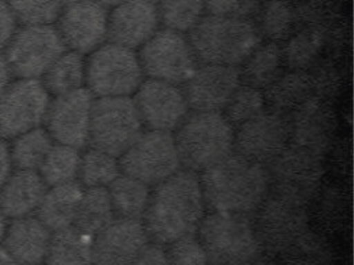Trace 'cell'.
<instances>
[{
	"mask_svg": "<svg viewBox=\"0 0 354 265\" xmlns=\"http://www.w3.org/2000/svg\"><path fill=\"white\" fill-rule=\"evenodd\" d=\"M145 1L150 2V3L155 4V6H156V4H158L161 0H145Z\"/></svg>",
	"mask_w": 354,
	"mask_h": 265,
	"instance_id": "obj_50",
	"label": "cell"
},
{
	"mask_svg": "<svg viewBox=\"0 0 354 265\" xmlns=\"http://www.w3.org/2000/svg\"><path fill=\"white\" fill-rule=\"evenodd\" d=\"M16 20L26 24L49 25L59 18L63 0H6Z\"/></svg>",
	"mask_w": 354,
	"mask_h": 265,
	"instance_id": "obj_39",
	"label": "cell"
},
{
	"mask_svg": "<svg viewBox=\"0 0 354 265\" xmlns=\"http://www.w3.org/2000/svg\"><path fill=\"white\" fill-rule=\"evenodd\" d=\"M59 31L65 46L78 53L93 51L107 37L109 14L96 0H76L59 14Z\"/></svg>",
	"mask_w": 354,
	"mask_h": 265,
	"instance_id": "obj_19",
	"label": "cell"
},
{
	"mask_svg": "<svg viewBox=\"0 0 354 265\" xmlns=\"http://www.w3.org/2000/svg\"><path fill=\"white\" fill-rule=\"evenodd\" d=\"M173 135L182 169L196 173L234 151L235 128L221 112L190 111Z\"/></svg>",
	"mask_w": 354,
	"mask_h": 265,
	"instance_id": "obj_4",
	"label": "cell"
},
{
	"mask_svg": "<svg viewBox=\"0 0 354 265\" xmlns=\"http://www.w3.org/2000/svg\"><path fill=\"white\" fill-rule=\"evenodd\" d=\"M187 39L202 64L240 66L262 43L263 37L250 19L206 14L187 33Z\"/></svg>",
	"mask_w": 354,
	"mask_h": 265,
	"instance_id": "obj_3",
	"label": "cell"
},
{
	"mask_svg": "<svg viewBox=\"0 0 354 265\" xmlns=\"http://www.w3.org/2000/svg\"><path fill=\"white\" fill-rule=\"evenodd\" d=\"M198 1L204 2V1H205V0H198Z\"/></svg>",
	"mask_w": 354,
	"mask_h": 265,
	"instance_id": "obj_52",
	"label": "cell"
},
{
	"mask_svg": "<svg viewBox=\"0 0 354 265\" xmlns=\"http://www.w3.org/2000/svg\"><path fill=\"white\" fill-rule=\"evenodd\" d=\"M263 95L267 110L289 116L316 95L312 74L306 70H291L281 75L270 86L263 90Z\"/></svg>",
	"mask_w": 354,
	"mask_h": 265,
	"instance_id": "obj_24",
	"label": "cell"
},
{
	"mask_svg": "<svg viewBox=\"0 0 354 265\" xmlns=\"http://www.w3.org/2000/svg\"><path fill=\"white\" fill-rule=\"evenodd\" d=\"M144 132L129 97H100L94 101L88 141L95 149L120 157Z\"/></svg>",
	"mask_w": 354,
	"mask_h": 265,
	"instance_id": "obj_7",
	"label": "cell"
},
{
	"mask_svg": "<svg viewBox=\"0 0 354 265\" xmlns=\"http://www.w3.org/2000/svg\"><path fill=\"white\" fill-rule=\"evenodd\" d=\"M51 236L38 217H19L8 227L5 248L20 265H38L46 258Z\"/></svg>",
	"mask_w": 354,
	"mask_h": 265,
	"instance_id": "obj_22",
	"label": "cell"
},
{
	"mask_svg": "<svg viewBox=\"0 0 354 265\" xmlns=\"http://www.w3.org/2000/svg\"><path fill=\"white\" fill-rule=\"evenodd\" d=\"M11 153L6 142L0 140V190L11 175L12 169Z\"/></svg>",
	"mask_w": 354,
	"mask_h": 265,
	"instance_id": "obj_44",
	"label": "cell"
},
{
	"mask_svg": "<svg viewBox=\"0 0 354 265\" xmlns=\"http://www.w3.org/2000/svg\"><path fill=\"white\" fill-rule=\"evenodd\" d=\"M7 217L0 209V242L5 239L6 233H7Z\"/></svg>",
	"mask_w": 354,
	"mask_h": 265,
	"instance_id": "obj_48",
	"label": "cell"
},
{
	"mask_svg": "<svg viewBox=\"0 0 354 265\" xmlns=\"http://www.w3.org/2000/svg\"><path fill=\"white\" fill-rule=\"evenodd\" d=\"M51 136L42 128H34L16 138L10 153L18 170L37 171L53 147Z\"/></svg>",
	"mask_w": 354,
	"mask_h": 265,
	"instance_id": "obj_34",
	"label": "cell"
},
{
	"mask_svg": "<svg viewBox=\"0 0 354 265\" xmlns=\"http://www.w3.org/2000/svg\"><path fill=\"white\" fill-rule=\"evenodd\" d=\"M97 2L101 4V6L106 8H115V6H120L123 2L127 1V0H96Z\"/></svg>",
	"mask_w": 354,
	"mask_h": 265,
	"instance_id": "obj_49",
	"label": "cell"
},
{
	"mask_svg": "<svg viewBox=\"0 0 354 265\" xmlns=\"http://www.w3.org/2000/svg\"><path fill=\"white\" fill-rule=\"evenodd\" d=\"M245 265H279L277 259L266 253L261 252Z\"/></svg>",
	"mask_w": 354,
	"mask_h": 265,
	"instance_id": "obj_46",
	"label": "cell"
},
{
	"mask_svg": "<svg viewBox=\"0 0 354 265\" xmlns=\"http://www.w3.org/2000/svg\"><path fill=\"white\" fill-rule=\"evenodd\" d=\"M113 219L115 213L106 188H88L84 190L74 227L95 237Z\"/></svg>",
	"mask_w": 354,
	"mask_h": 265,
	"instance_id": "obj_29",
	"label": "cell"
},
{
	"mask_svg": "<svg viewBox=\"0 0 354 265\" xmlns=\"http://www.w3.org/2000/svg\"><path fill=\"white\" fill-rule=\"evenodd\" d=\"M113 213L118 219L142 221L150 201L152 188L140 180L121 174L109 186Z\"/></svg>",
	"mask_w": 354,
	"mask_h": 265,
	"instance_id": "obj_28",
	"label": "cell"
},
{
	"mask_svg": "<svg viewBox=\"0 0 354 265\" xmlns=\"http://www.w3.org/2000/svg\"><path fill=\"white\" fill-rule=\"evenodd\" d=\"M122 174L154 188L182 169L173 132L147 130L120 157Z\"/></svg>",
	"mask_w": 354,
	"mask_h": 265,
	"instance_id": "obj_10",
	"label": "cell"
},
{
	"mask_svg": "<svg viewBox=\"0 0 354 265\" xmlns=\"http://www.w3.org/2000/svg\"><path fill=\"white\" fill-rule=\"evenodd\" d=\"M138 56L145 76L171 84L183 85L198 66L187 37L167 28L158 29Z\"/></svg>",
	"mask_w": 354,
	"mask_h": 265,
	"instance_id": "obj_11",
	"label": "cell"
},
{
	"mask_svg": "<svg viewBox=\"0 0 354 265\" xmlns=\"http://www.w3.org/2000/svg\"><path fill=\"white\" fill-rule=\"evenodd\" d=\"M290 145L287 116L265 110L235 130L234 151L267 166Z\"/></svg>",
	"mask_w": 354,
	"mask_h": 265,
	"instance_id": "obj_15",
	"label": "cell"
},
{
	"mask_svg": "<svg viewBox=\"0 0 354 265\" xmlns=\"http://www.w3.org/2000/svg\"><path fill=\"white\" fill-rule=\"evenodd\" d=\"M82 194L84 190L75 181L53 186L51 190H46L37 209L38 219L51 232L72 227Z\"/></svg>",
	"mask_w": 354,
	"mask_h": 265,
	"instance_id": "obj_25",
	"label": "cell"
},
{
	"mask_svg": "<svg viewBox=\"0 0 354 265\" xmlns=\"http://www.w3.org/2000/svg\"><path fill=\"white\" fill-rule=\"evenodd\" d=\"M163 248L167 265H210L206 252L196 235L176 240Z\"/></svg>",
	"mask_w": 354,
	"mask_h": 265,
	"instance_id": "obj_40",
	"label": "cell"
},
{
	"mask_svg": "<svg viewBox=\"0 0 354 265\" xmlns=\"http://www.w3.org/2000/svg\"><path fill=\"white\" fill-rule=\"evenodd\" d=\"M0 265H20L5 246H0Z\"/></svg>",
	"mask_w": 354,
	"mask_h": 265,
	"instance_id": "obj_47",
	"label": "cell"
},
{
	"mask_svg": "<svg viewBox=\"0 0 354 265\" xmlns=\"http://www.w3.org/2000/svg\"><path fill=\"white\" fill-rule=\"evenodd\" d=\"M258 14L261 37L277 43L291 37L297 14L290 0H267Z\"/></svg>",
	"mask_w": 354,
	"mask_h": 265,
	"instance_id": "obj_31",
	"label": "cell"
},
{
	"mask_svg": "<svg viewBox=\"0 0 354 265\" xmlns=\"http://www.w3.org/2000/svg\"><path fill=\"white\" fill-rule=\"evenodd\" d=\"M38 265H41V264H38Z\"/></svg>",
	"mask_w": 354,
	"mask_h": 265,
	"instance_id": "obj_53",
	"label": "cell"
},
{
	"mask_svg": "<svg viewBox=\"0 0 354 265\" xmlns=\"http://www.w3.org/2000/svg\"><path fill=\"white\" fill-rule=\"evenodd\" d=\"M290 144L323 155L330 148L337 119L335 109L326 99L315 97L287 116Z\"/></svg>",
	"mask_w": 354,
	"mask_h": 265,
	"instance_id": "obj_16",
	"label": "cell"
},
{
	"mask_svg": "<svg viewBox=\"0 0 354 265\" xmlns=\"http://www.w3.org/2000/svg\"><path fill=\"white\" fill-rule=\"evenodd\" d=\"M266 169L269 192L306 205L320 190L325 172L323 157L292 144Z\"/></svg>",
	"mask_w": 354,
	"mask_h": 265,
	"instance_id": "obj_9",
	"label": "cell"
},
{
	"mask_svg": "<svg viewBox=\"0 0 354 265\" xmlns=\"http://www.w3.org/2000/svg\"><path fill=\"white\" fill-rule=\"evenodd\" d=\"M94 236L78 228L55 232L46 255L47 265H93Z\"/></svg>",
	"mask_w": 354,
	"mask_h": 265,
	"instance_id": "obj_27",
	"label": "cell"
},
{
	"mask_svg": "<svg viewBox=\"0 0 354 265\" xmlns=\"http://www.w3.org/2000/svg\"><path fill=\"white\" fill-rule=\"evenodd\" d=\"M86 81V62L78 52H64L45 72V88L62 95L82 88Z\"/></svg>",
	"mask_w": 354,
	"mask_h": 265,
	"instance_id": "obj_30",
	"label": "cell"
},
{
	"mask_svg": "<svg viewBox=\"0 0 354 265\" xmlns=\"http://www.w3.org/2000/svg\"><path fill=\"white\" fill-rule=\"evenodd\" d=\"M149 244L142 221L117 217L94 238L93 265H131Z\"/></svg>",
	"mask_w": 354,
	"mask_h": 265,
	"instance_id": "obj_20",
	"label": "cell"
},
{
	"mask_svg": "<svg viewBox=\"0 0 354 265\" xmlns=\"http://www.w3.org/2000/svg\"><path fill=\"white\" fill-rule=\"evenodd\" d=\"M10 78H11V70L8 66L7 60L0 56V97L9 87Z\"/></svg>",
	"mask_w": 354,
	"mask_h": 265,
	"instance_id": "obj_45",
	"label": "cell"
},
{
	"mask_svg": "<svg viewBox=\"0 0 354 265\" xmlns=\"http://www.w3.org/2000/svg\"><path fill=\"white\" fill-rule=\"evenodd\" d=\"M240 85L239 66L202 64L181 87L192 111L223 112Z\"/></svg>",
	"mask_w": 354,
	"mask_h": 265,
	"instance_id": "obj_18",
	"label": "cell"
},
{
	"mask_svg": "<svg viewBox=\"0 0 354 265\" xmlns=\"http://www.w3.org/2000/svg\"><path fill=\"white\" fill-rule=\"evenodd\" d=\"M261 0H205L207 14L227 18L250 19L260 10Z\"/></svg>",
	"mask_w": 354,
	"mask_h": 265,
	"instance_id": "obj_41",
	"label": "cell"
},
{
	"mask_svg": "<svg viewBox=\"0 0 354 265\" xmlns=\"http://www.w3.org/2000/svg\"><path fill=\"white\" fill-rule=\"evenodd\" d=\"M16 21L6 0H0V50L8 47L15 35Z\"/></svg>",
	"mask_w": 354,
	"mask_h": 265,
	"instance_id": "obj_42",
	"label": "cell"
},
{
	"mask_svg": "<svg viewBox=\"0 0 354 265\" xmlns=\"http://www.w3.org/2000/svg\"><path fill=\"white\" fill-rule=\"evenodd\" d=\"M67 1L72 2V1H76V0H67Z\"/></svg>",
	"mask_w": 354,
	"mask_h": 265,
	"instance_id": "obj_51",
	"label": "cell"
},
{
	"mask_svg": "<svg viewBox=\"0 0 354 265\" xmlns=\"http://www.w3.org/2000/svg\"><path fill=\"white\" fill-rule=\"evenodd\" d=\"M46 190V182L38 172L18 170L0 190V209L6 217H28L39 208Z\"/></svg>",
	"mask_w": 354,
	"mask_h": 265,
	"instance_id": "obj_23",
	"label": "cell"
},
{
	"mask_svg": "<svg viewBox=\"0 0 354 265\" xmlns=\"http://www.w3.org/2000/svg\"><path fill=\"white\" fill-rule=\"evenodd\" d=\"M198 178L207 211L252 217L269 193L266 166L235 151Z\"/></svg>",
	"mask_w": 354,
	"mask_h": 265,
	"instance_id": "obj_2",
	"label": "cell"
},
{
	"mask_svg": "<svg viewBox=\"0 0 354 265\" xmlns=\"http://www.w3.org/2000/svg\"><path fill=\"white\" fill-rule=\"evenodd\" d=\"M93 105L92 92L88 89L57 95L45 118L49 135L59 144L76 149L84 146L88 141Z\"/></svg>",
	"mask_w": 354,
	"mask_h": 265,
	"instance_id": "obj_17",
	"label": "cell"
},
{
	"mask_svg": "<svg viewBox=\"0 0 354 265\" xmlns=\"http://www.w3.org/2000/svg\"><path fill=\"white\" fill-rule=\"evenodd\" d=\"M48 91L35 79L9 85L0 97V137L17 138L38 128L48 111Z\"/></svg>",
	"mask_w": 354,
	"mask_h": 265,
	"instance_id": "obj_13",
	"label": "cell"
},
{
	"mask_svg": "<svg viewBox=\"0 0 354 265\" xmlns=\"http://www.w3.org/2000/svg\"><path fill=\"white\" fill-rule=\"evenodd\" d=\"M65 48L57 29L50 25H32L15 32L8 45L6 60L11 72L35 79L47 72Z\"/></svg>",
	"mask_w": 354,
	"mask_h": 265,
	"instance_id": "obj_12",
	"label": "cell"
},
{
	"mask_svg": "<svg viewBox=\"0 0 354 265\" xmlns=\"http://www.w3.org/2000/svg\"><path fill=\"white\" fill-rule=\"evenodd\" d=\"M131 265H167L165 248L150 242Z\"/></svg>",
	"mask_w": 354,
	"mask_h": 265,
	"instance_id": "obj_43",
	"label": "cell"
},
{
	"mask_svg": "<svg viewBox=\"0 0 354 265\" xmlns=\"http://www.w3.org/2000/svg\"><path fill=\"white\" fill-rule=\"evenodd\" d=\"M121 174L119 161L109 153L94 148L82 157L80 176L88 188H106Z\"/></svg>",
	"mask_w": 354,
	"mask_h": 265,
	"instance_id": "obj_37",
	"label": "cell"
},
{
	"mask_svg": "<svg viewBox=\"0 0 354 265\" xmlns=\"http://www.w3.org/2000/svg\"><path fill=\"white\" fill-rule=\"evenodd\" d=\"M252 219L261 250L275 258L310 230L308 205L272 192Z\"/></svg>",
	"mask_w": 354,
	"mask_h": 265,
	"instance_id": "obj_6",
	"label": "cell"
},
{
	"mask_svg": "<svg viewBox=\"0 0 354 265\" xmlns=\"http://www.w3.org/2000/svg\"><path fill=\"white\" fill-rule=\"evenodd\" d=\"M206 213L198 173L180 169L152 188L142 222L151 244L165 248L196 235Z\"/></svg>",
	"mask_w": 354,
	"mask_h": 265,
	"instance_id": "obj_1",
	"label": "cell"
},
{
	"mask_svg": "<svg viewBox=\"0 0 354 265\" xmlns=\"http://www.w3.org/2000/svg\"><path fill=\"white\" fill-rule=\"evenodd\" d=\"M157 6L145 0H127L113 8L109 16L107 37L111 43L138 49L158 30Z\"/></svg>",
	"mask_w": 354,
	"mask_h": 265,
	"instance_id": "obj_21",
	"label": "cell"
},
{
	"mask_svg": "<svg viewBox=\"0 0 354 265\" xmlns=\"http://www.w3.org/2000/svg\"><path fill=\"white\" fill-rule=\"evenodd\" d=\"M324 32L319 28L304 29L291 35L281 47L283 62L292 70H306L313 66L324 46Z\"/></svg>",
	"mask_w": 354,
	"mask_h": 265,
	"instance_id": "obj_32",
	"label": "cell"
},
{
	"mask_svg": "<svg viewBox=\"0 0 354 265\" xmlns=\"http://www.w3.org/2000/svg\"><path fill=\"white\" fill-rule=\"evenodd\" d=\"M144 77L136 52L113 43L97 49L86 66L90 91L100 97H129Z\"/></svg>",
	"mask_w": 354,
	"mask_h": 265,
	"instance_id": "obj_8",
	"label": "cell"
},
{
	"mask_svg": "<svg viewBox=\"0 0 354 265\" xmlns=\"http://www.w3.org/2000/svg\"><path fill=\"white\" fill-rule=\"evenodd\" d=\"M132 99L148 130L174 132L190 112L182 87L165 81H142Z\"/></svg>",
	"mask_w": 354,
	"mask_h": 265,
	"instance_id": "obj_14",
	"label": "cell"
},
{
	"mask_svg": "<svg viewBox=\"0 0 354 265\" xmlns=\"http://www.w3.org/2000/svg\"><path fill=\"white\" fill-rule=\"evenodd\" d=\"M82 157L77 149L67 145H53L40 167L41 176L51 186L75 181L80 175Z\"/></svg>",
	"mask_w": 354,
	"mask_h": 265,
	"instance_id": "obj_35",
	"label": "cell"
},
{
	"mask_svg": "<svg viewBox=\"0 0 354 265\" xmlns=\"http://www.w3.org/2000/svg\"><path fill=\"white\" fill-rule=\"evenodd\" d=\"M159 22L176 32H189L204 16V2L198 0H161L157 6Z\"/></svg>",
	"mask_w": 354,
	"mask_h": 265,
	"instance_id": "obj_36",
	"label": "cell"
},
{
	"mask_svg": "<svg viewBox=\"0 0 354 265\" xmlns=\"http://www.w3.org/2000/svg\"><path fill=\"white\" fill-rule=\"evenodd\" d=\"M281 47L277 43H261L239 66L241 84L265 90L283 75Z\"/></svg>",
	"mask_w": 354,
	"mask_h": 265,
	"instance_id": "obj_26",
	"label": "cell"
},
{
	"mask_svg": "<svg viewBox=\"0 0 354 265\" xmlns=\"http://www.w3.org/2000/svg\"><path fill=\"white\" fill-rule=\"evenodd\" d=\"M333 257L326 238L308 230L277 259L279 265H333Z\"/></svg>",
	"mask_w": 354,
	"mask_h": 265,
	"instance_id": "obj_33",
	"label": "cell"
},
{
	"mask_svg": "<svg viewBox=\"0 0 354 265\" xmlns=\"http://www.w3.org/2000/svg\"><path fill=\"white\" fill-rule=\"evenodd\" d=\"M196 236L210 265H245L262 252L248 215L207 211Z\"/></svg>",
	"mask_w": 354,
	"mask_h": 265,
	"instance_id": "obj_5",
	"label": "cell"
},
{
	"mask_svg": "<svg viewBox=\"0 0 354 265\" xmlns=\"http://www.w3.org/2000/svg\"><path fill=\"white\" fill-rule=\"evenodd\" d=\"M265 110L266 104L263 91L241 84L236 89L221 113L236 130Z\"/></svg>",
	"mask_w": 354,
	"mask_h": 265,
	"instance_id": "obj_38",
	"label": "cell"
},
{
	"mask_svg": "<svg viewBox=\"0 0 354 265\" xmlns=\"http://www.w3.org/2000/svg\"><path fill=\"white\" fill-rule=\"evenodd\" d=\"M290 1H291V0H290Z\"/></svg>",
	"mask_w": 354,
	"mask_h": 265,
	"instance_id": "obj_54",
	"label": "cell"
}]
</instances>
